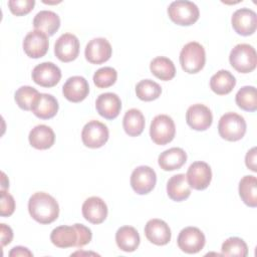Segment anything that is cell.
<instances>
[{
	"mask_svg": "<svg viewBox=\"0 0 257 257\" xmlns=\"http://www.w3.org/2000/svg\"><path fill=\"white\" fill-rule=\"evenodd\" d=\"M40 92L29 85L19 87L14 94V98L18 106L24 110H31L34 102L38 98Z\"/></svg>",
	"mask_w": 257,
	"mask_h": 257,
	"instance_id": "34",
	"label": "cell"
},
{
	"mask_svg": "<svg viewBox=\"0 0 257 257\" xmlns=\"http://www.w3.org/2000/svg\"><path fill=\"white\" fill-rule=\"evenodd\" d=\"M84 219L91 224H100L107 217V206L99 197H89L82 204L81 208Z\"/></svg>",
	"mask_w": 257,
	"mask_h": 257,
	"instance_id": "20",
	"label": "cell"
},
{
	"mask_svg": "<svg viewBox=\"0 0 257 257\" xmlns=\"http://www.w3.org/2000/svg\"><path fill=\"white\" fill-rule=\"evenodd\" d=\"M162 93V87L152 79H143L136 85L137 96L144 101L157 99Z\"/></svg>",
	"mask_w": 257,
	"mask_h": 257,
	"instance_id": "33",
	"label": "cell"
},
{
	"mask_svg": "<svg viewBox=\"0 0 257 257\" xmlns=\"http://www.w3.org/2000/svg\"><path fill=\"white\" fill-rule=\"evenodd\" d=\"M168 15L174 23L181 26H190L199 19L200 11L192 1L177 0L169 5Z\"/></svg>",
	"mask_w": 257,
	"mask_h": 257,
	"instance_id": "6",
	"label": "cell"
},
{
	"mask_svg": "<svg viewBox=\"0 0 257 257\" xmlns=\"http://www.w3.org/2000/svg\"><path fill=\"white\" fill-rule=\"evenodd\" d=\"M14 210H15L14 198L5 190H1L0 215L2 217H9L14 213Z\"/></svg>",
	"mask_w": 257,
	"mask_h": 257,
	"instance_id": "38",
	"label": "cell"
},
{
	"mask_svg": "<svg viewBox=\"0 0 257 257\" xmlns=\"http://www.w3.org/2000/svg\"><path fill=\"white\" fill-rule=\"evenodd\" d=\"M91 230L83 224L72 226L62 225L54 228L50 234V240L58 248H81L91 241Z\"/></svg>",
	"mask_w": 257,
	"mask_h": 257,
	"instance_id": "1",
	"label": "cell"
},
{
	"mask_svg": "<svg viewBox=\"0 0 257 257\" xmlns=\"http://www.w3.org/2000/svg\"><path fill=\"white\" fill-rule=\"evenodd\" d=\"M55 56L62 62L74 60L79 53V40L72 33H64L54 44Z\"/></svg>",
	"mask_w": 257,
	"mask_h": 257,
	"instance_id": "13",
	"label": "cell"
},
{
	"mask_svg": "<svg viewBox=\"0 0 257 257\" xmlns=\"http://www.w3.org/2000/svg\"><path fill=\"white\" fill-rule=\"evenodd\" d=\"M117 78V72L114 68L104 66L97 69L93 74V82L98 88H106L114 84Z\"/></svg>",
	"mask_w": 257,
	"mask_h": 257,
	"instance_id": "36",
	"label": "cell"
},
{
	"mask_svg": "<svg viewBox=\"0 0 257 257\" xmlns=\"http://www.w3.org/2000/svg\"><path fill=\"white\" fill-rule=\"evenodd\" d=\"M28 212L30 216L40 224H50L59 215L57 201L47 193L36 192L28 201Z\"/></svg>",
	"mask_w": 257,
	"mask_h": 257,
	"instance_id": "2",
	"label": "cell"
},
{
	"mask_svg": "<svg viewBox=\"0 0 257 257\" xmlns=\"http://www.w3.org/2000/svg\"><path fill=\"white\" fill-rule=\"evenodd\" d=\"M237 105L246 111H255L257 109V91L255 86L246 85L241 87L235 96Z\"/></svg>",
	"mask_w": 257,
	"mask_h": 257,
	"instance_id": "32",
	"label": "cell"
},
{
	"mask_svg": "<svg viewBox=\"0 0 257 257\" xmlns=\"http://www.w3.org/2000/svg\"><path fill=\"white\" fill-rule=\"evenodd\" d=\"M232 67L240 73H249L256 68L257 54L255 48L247 43H240L233 47L229 55Z\"/></svg>",
	"mask_w": 257,
	"mask_h": 257,
	"instance_id": "3",
	"label": "cell"
},
{
	"mask_svg": "<svg viewBox=\"0 0 257 257\" xmlns=\"http://www.w3.org/2000/svg\"><path fill=\"white\" fill-rule=\"evenodd\" d=\"M239 195L249 207L257 206V179L254 176H244L239 183Z\"/></svg>",
	"mask_w": 257,
	"mask_h": 257,
	"instance_id": "31",
	"label": "cell"
},
{
	"mask_svg": "<svg viewBox=\"0 0 257 257\" xmlns=\"http://www.w3.org/2000/svg\"><path fill=\"white\" fill-rule=\"evenodd\" d=\"M109 132L107 126L98 121L90 120L82 128L81 140L85 147L90 149H97L102 147L108 140Z\"/></svg>",
	"mask_w": 257,
	"mask_h": 257,
	"instance_id": "8",
	"label": "cell"
},
{
	"mask_svg": "<svg viewBox=\"0 0 257 257\" xmlns=\"http://www.w3.org/2000/svg\"><path fill=\"white\" fill-rule=\"evenodd\" d=\"M145 116L140 109H128L122 118V126L126 135L130 137L140 136L145 128Z\"/></svg>",
	"mask_w": 257,
	"mask_h": 257,
	"instance_id": "29",
	"label": "cell"
},
{
	"mask_svg": "<svg viewBox=\"0 0 257 257\" xmlns=\"http://www.w3.org/2000/svg\"><path fill=\"white\" fill-rule=\"evenodd\" d=\"M10 257H17V256H33L32 252L29 251L28 248L23 247V246H16L11 249L9 252Z\"/></svg>",
	"mask_w": 257,
	"mask_h": 257,
	"instance_id": "41",
	"label": "cell"
},
{
	"mask_svg": "<svg viewBox=\"0 0 257 257\" xmlns=\"http://www.w3.org/2000/svg\"><path fill=\"white\" fill-rule=\"evenodd\" d=\"M245 164L248 169L253 172H257L256 169V148H252L250 151L247 152L245 157Z\"/></svg>",
	"mask_w": 257,
	"mask_h": 257,
	"instance_id": "40",
	"label": "cell"
},
{
	"mask_svg": "<svg viewBox=\"0 0 257 257\" xmlns=\"http://www.w3.org/2000/svg\"><path fill=\"white\" fill-rule=\"evenodd\" d=\"M221 252L224 256L245 257L248 255V247L243 239L238 237H230L223 242Z\"/></svg>",
	"mask_w": 257,
	"mask_h": 257,
	"instance_id": "35",
	"label": "cell"
},
{
	"mask_svg": "<svg viewBox=\"0 0 257 257\" xmlns=\"http://www.w3.org/2000/svg\"><path fill=\"white\" fill-rule=\"evenodd\" d=\"M89 85L83 76L74 75L69 77L62 86L64 97L71 102H80L88 95Z\"/></svg>",
	"mask_w": 257,
	"mask_h": 257,
	"instance_id": "18",
	"label": "cell"
},
{
	"mask_svg": "<svg viewBox=\"0 0 257 257\" xmlns=\"http://www.w3.org/2000/svg\"><path fill=\"white\" fill-rule=\"evenodd\" d=\"M95 108L99 115L106 119L115 118L121 109V101L117 94L113 92H104L97 96Z\"/></svg>",
	"mask_w": 257,
	"mask_h": 257,
	"instance_id": "21",
	"label": "cell"
},
{
	"mask_svg": "<svg viewBox=\"0 0 257 257\" xmlns=\"http://www.w3.org/2000/svg\"><path fill=\"white\" fill-rule=\"evenodd\" d=\"M31 147L37 150H47L54 145L55 135L53 130L45 124L34 126L28 136Z\"/></svg>",
	"mask_w": 257,
	"mask_h": 257,
	"instance_id": "22",
	"label": "cell"
},
{
	"mask_svg": "<svg viewBox=\"0 0 257 257\" xmlns=\"http://www.w3.org/2000/svg\"><path fill=\"white\" fill-rule=\"evenodd\" d=\"M33 26L36 30H40L48 36H52L60 26V18L53 11L42 10L35 15Z\"/></svg>",
	"mask_w": 257,
	"mask_h": 257,
	"instance_id": "26",
	"label": "cell"
},
{
	"mask_svg": "<svg viewBox=\"0 0 257 257\" xmlns=\"http://www.w3.org/2000/svg\"><path fill=\"white\" fill-rule=\"evenodd\" d=\"M236 84L235 76L228 70L221 69L212 75L210 79L211 89L219 95H225L232 91Z\"/></svg>",
	"mask_w": 257,
	"mask_h": 257,
	"instance_id": "28",
	"label": "cell"
},
{
	"mask_svg": "<svg viewBox=\"0 0 257 257\" xmlns=\"http://www.w3.org/2000/svg\"><path fill=\"white\" fill-rule=\"evenodd\" d=\"M206 62L204 47L196 41L187 43L180 52V64L187 73H197L203 69Z\"/></svg>",
	"mask_w": 257,
	"mask_h": 257,
	"instance_id": "4",
	"label": "cell"
},
{
	"mask_svg": "<svg viewBox=\"0 0 257 257\" xmlns=\"http://www.w3.org/2000/svg\"><path fill=\"white\" fill-rule=\"evenodd\" d=\"M147 239L158 246L167 245L171 241V229L169 225L161 219H151L145 226Z\"/></svg>",
	"mask_w": 257,
	"mask_h": 257,
	"instance_id": "19",
	"label": "cell"
},
{
	"mask_svg": "<svg viewBox=\"0 0 257 257\" xmlns=\"http://www.w3.org/2000/svg\"><path fill=\"white\" fill-rule=\"evenodd\" d=\"M157 175L149 166L137 167L131 175V186L139 195L149 194L156 186Z\"/></svg>",
	"mask_w": 257,
	"mask_h": 257,
	"instance_id": "10",
	"label": "cell"
},
{
	"mask_svg": "<svg viewBox=\"0 0 257 257\" xmlns=\"http://www.w3.org/2000/svg\"><path fill=\"white\" fill-rule=\"evenodd\" d=\"M186 121L195 131H206L213 122V114L208 106L196 103L187 109Z\"/></svg>",
	"mask_w": 257,
	"mask_h": 257,
	"instance_id": "16",
	"label": "cell"
},
{
	"mask_svg": "<svg viewBox=\"0 0 257 257\" xmlns=\"http://www.w3.org/2000/svg\"><path fill=\"white\" fill-rule=\"evenodd\" d=\"M112 53L110 43L102 37L91 39L85 46L84 55L88 62L92 64H101L107 61Z\"/></svg>",
	"mask_w": 257,
	"mask_h": 257,
	"instance_id": "17",
	"label": "cell"
},
{
	"mask_svg": "<svg viewBox=\"0 0 257 257\" xmlns=\"http://www.w3.org/2000/svg\"><path fill=\"white\" fill-rule=\"evenodd\" d=\"M60 78L61 70L53 62H42L36 65L32 70L33 81L43 87H52L56 85Z\"/></svg>",
	"mask_w": 257,
	"mask_h": 257,
	"instance_id": "14",
	"label": "cell"
},
{
	"mask_svg": "<svg viewBox=\"0 0 257 257\" xmlns=\"http://www.w3.org/2000/svg\"><path fill=\"white\" fill-rule=\"evenodd\" d=\"M167 193L170 199L181 202L189 198L191 195V187L188 184L185 174H177L172 176L167 183Z\"/></svg>",
	"mask_w": 257,
	"mask_h": 257,
	"instance_id": "24",
	"label": "cell"
},
{
	"mask_svg": "<svg viewBox=\"0 0 257 257\" xmlns=\"http://www.w3.org/2000/svg\"><path fill=\"white\" fill-rule=\"evenodd\" d=\"M186 178L191 188L199 191L205 190L211 183L212 171L207 163L202 161L194 162L188 168Z\"/></svg>",
	"mask_w": 257,
	"mask_h": 257,
	"instance_id": "12",
	"label": "cell"
},
{
	"mask_svg": "<svg viewBox=\"0 0 257 257\" xmlns=\"http://www.w3.org/2000/svg\"><path fill=\"white\" fill-rule=\"evenodd\" d=\"M233 29L240 35L248 36L253 34L257 28V15L249 8L237 9L231 18Z\"/></svg>",
	"mask_w": 257,
	"mask_h": 257,
	"instance_id": "15",
	"label": "cell"
},
{
	"mask_svg": "<svg viewBox=\"0 0 257 257\" xmlns=\"http://www.w3.org/2000/svg\"><path fill=\"white\" fill-rule=\"evenodd\" d=\"M31 111L41 119L51 118L58 111L57 99L52 94L40 93L34 102Z\"/></svg>",
	"mask_w": 257,
	"mask_h": 257,
	"instance_id": "25",
	"label": "cell"
},
{
	"mask_svg": "<svg viewBox=\"0 0 257 257\" xmlns=\"http://www.w3.org/2000/svg\"><path fill=\"white\" fill-rule=\"evenodd\" d=\"M187 162V154L181 148H171L160 154L158 163L164 171H175L182 168Z\"/></svg>",
	"mask_w": 257,
	"mask_h": 257,
	"instance_id": "23",
	"label": "cell"
},
{
	"mask_svg": "<svg viewBox=\"0 0 257 257\" xmlns=\"http://www.w3.org/2000/svg\"><path fill=\"white\" fill-rule=\"evenodd\" d=\"M151 72L159 79L168 81L175 77L176 67L174 62L165 56H158L150 63Z\"/></svg>",
	"mask_w": 257,
	"mask_h": 257,
	"instance_id": "30",
	"label": "cell"
},
{
	"mask_svg": "<svg viewBox=\"0 0 257 257\" xmlns=\"http://www.w3.org/2000/svg\"><path fill=\"white\" fill-rule=\"evenodd\" d=\"M176 126L173 118L167 114L156 115L150 126V136L156 145L164 146L173 141Z\"/></svg>",
	"mask_w": 257,
	"mask_h": 257,
	"instance_id": "7",
	"label": "cell"
},
{
	"mask_svg": "<svg viewBox=\"0 0 257 257\" xmlns=\"http://www.w3.org/2000/svg\"><path fill=\"white\" fill-rule=\"evenodd\" d=\"M49 47L48 35L40 30H32L26 34L23 40V49L30 58L44 56Z\"/></svg>",
	"mask_w": 257,
	"mask_h": 257,
	"instance_id": "11",
	"label": "cell"
},
{
	"mask_svg": "<svg viewBox=\"0 0 257 257\" xmlns=\"http://www.w3.org/2000/svg\"><path fill=\"white\" fill-rule=\"evenodd\" d=\"M34 0H9L8 7L12 14L22 16L28 14L34 7Z\"/></svg>",
	"mask_w": 257,
	"mask_h": 257,
	"instance_id": "37",
	"label": "cell"
},
{
	"mask_svg": "<svg viewBox=\"0 0 257 257\" xmlns=\"http://www.w3.org/2000/svg\"><path fill=\"white\" fill-rule=\"evenodd\" d=\"M246 127V121L242 115L236 112H227L219 119L218 133L222 139L236 142L244 137Z\"/></svg>",
	"mask_w": 257,
	"mask_h": 257,
	"instance_id": "5",
	"label": "cell"
},
{
	"mask_svg": "<svg viewBox=\"0 0 257 257\" xmlns=\"http://www.w3.org/2000/svg\"><path fill=\"white\" fill-rule=\"evenodd\" d=\"M0 228H1V246L4 247L11 243L13 238V231L9 226H7L4 223L0 224Z\"/></svg>",
	"mask_w": 257,
	"mask_h": 257,
	"instance_id": "39",
	"label": "cell"
},
{
	"mask_svg": "<svg viewBox=\"0 0 257 257\" xmlns=\"http://www.w3.org/2000/svg\"><path fill=\"white\" fill-rule=\"evenodd\" d=\"M140 241L139 232L132 226H122L115 233L116 245L124 252L136 251L140 245Z\"/></svg>",
	"mask_w": 257,
	"mask_h": 257,
	"instance_id": "27",
	"label": "cell"
},
{
	"mask_svg": "<svg viewBox=\"0 0 257 257\" xmlns=\"http://www.w3.org/2000/svg\"><path fill=\"white\" fill-rule=\"evenodd\" d=\"M206 243L204 233L197 227H186L179 233L177 244L179 248L188 254L200 252Z\"/></svg>",
	"mask_w": 257,
	"mask_h": 257,
	"instance_id": "9",
	"label": "cell"
}]
</instances>
